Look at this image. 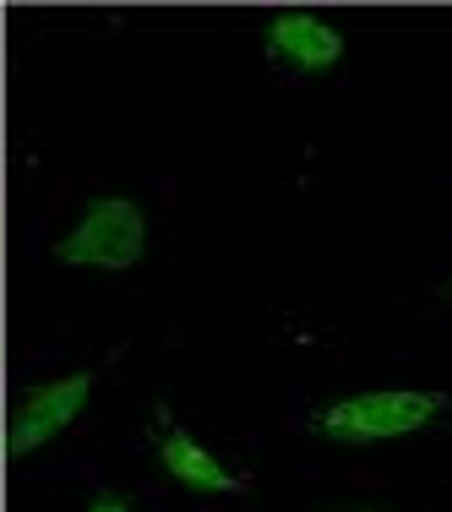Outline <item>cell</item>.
I'll return each instance as SVG.
<instances>
[{
  "label": "cell",
  "instance_id": "1",
  "mask_svg": "<svg viewBox=\"0 0 452 512\" xmlns=\"http://www.w3.org/2000/svg\"><path fill=\"white\" fill-rule=\"evenodd\" d=\"M447 409H452V398L431 393V387H371V393L322 404L311 431L327 436V442H344V447H376V442H398V436L425 431Z\"/></svg>",
  "mask_w": 452,
  "mask_h": 512
},
{
  "label": "cell",
  "instance_id": "2",
  "mask_svg": "<svg viewBox=\"0 0 452 512\" xmlns=\"http://www.w3.org/2000/svg\"><path fill=\"white\" fill-rule=\"evenodd\" d=\"M142 256H148V213L131 197H93L77 224L55 240V262L88 273H131Z\"/></svg>",
  "mask_w": 452,
  "mask_h": 512
},
{
  "label": "cell",
  "instance_id": "3",
  "mask_svg": "<svg viewBox=\"0 0 452 512\" xmlns=\"http://www.w3.org/2000/svg\"><path fill=\"white\" fill-rule=\"evenodd\" d=\"M93 387H99V376H93V371H66V376H55V382H39L17 404V414H11L6 453L11 458H33L39 447H50L60 431L77 425V414L88 409Z\"/></svg>",
  "mask_w": 452,
  "mask_h": 512
},
{
  "label": "cell",
  "instance_id": "4",
  "mask_svg": "<svg viewBox=\"0 0 452 512\" xmlns=\"http://www.w3.org/2000/svg\"><path fill=\"white\" fill-rule=\"evenodd\" d=\"M262 55L284 77H322L344 60V33L316 11H278L262 28Z\"/></svg>",
  "mask_w": 452,
  "mask_h": 512
},
{
  "label": "cell",
  "instance_id": "5",
  "mask_svg": "<svg viewBox=\"0 0 452 512\" xmlns=\"http://www.w3.org/2000/svg\"><path fill=\"white\" fill-rule=\"evenodd\" d=\"M153 453H158V469L169 474V480L180 485V491L191 496H246L251 480L235 469H224L207 447L197 442V436L186 431V425L169 420V409L158 404V436H153Z\"/></svg>",
  "mask_w": 452,
  "mask_h": 512
},
{
  "label": "cell",
  "instance_id": "6",
  "mask_svg": "<svg viewBox=\"0 0 452 512\" xmlns=\"http://www.w3.org/2000/svg\"><path fill=\"white\" fill-rule=\"evenodd\" d=\"M82 512H137V507H131L120 491H99V496H93V502L82 507Z\"/></svg>",
  "mask_w": 452,
  "mask_h": 512
}]
</instances>
